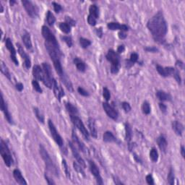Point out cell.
Listing matches in <instances>:
<instances>
[{
  "instance_id": "cell-1",
  "label": "cell",
  "mask_w": 185,
  "mask_h": 185,
  "mask_svg": "<svg viewBox=\"0 0 185 185\" xmlns=\"http://www.w3.org/2000/svg\"><path fill=\"white\" fill-rule=\"evenodd\" d=\"M147 27L156 42L163 44L168 31V26L162 12H159L148 20Z\"/></svg>"
},
{
  "instance_id": "cell-2",
  "label": "cell",
  "mask_w": 185,
  "mask_h": 185,
  "mask_svg": "<svg viewBox=\"0 0 185 185\" xmlns=\"http://www.w3.org/2000/svg\"><path fill=\"white\" fill-rule=\"evenodd\" d=\"M39 153H40V155L41 158H42V159L44 160L45 166H46V168H47L48 171L51 172L53 175L56 176V177H59L58 168H57V167L56 166L54 163L53 161L51 160L47 150H46V148L41 144L39 145Z\"/></svg>"
},
{
  "instance_id": "cell-3",
  "label": "cell",
  "mask_w": 185,
  "mask_h": 185,
  "mask_svg": "<svg viewBox=\"0 0 185 185\" xmlns=\"http://www.w3.org/2000/svg\"><path fill=\"white\" fill-rule=\"evenodd\" d=\"M156 70L158 71V72H159L161 76L164 77V78H167V77L170 76L174 77L178 83H179V85L181 84V78L180 74H179V72L178 71V69H175V68L171 67H164L159 65V64H157V65H156Z\"/></svg>"
},
{
  "instance_id": "cell-4",
  "label": "cell",
  "mask_w": 185,
  "mask_h": 185,
  "mask_svg": "<svg viewBox=\"0 0 185 185\" xmlns=\"http://www.w3.org/2000/svg\"><path fill=\"white\" fill-rule=\"evenodd\" d=\"M106 59L111 62V72L113 74H117L119 71L120 66V59L119 56L117 53H116L114 50L110 49L108 51L106 56Z\"/></svg>"
},
{
  "instance_id": "cell-5",
  "label": "cell",
  "mask_w": 185,
  "mask_h": 185,
  "mask_svg": "<svg viewBox=\"0 0 185 185\" xmlns=\"http://www.w3.org/2000/svg\"><path fill=\"white\" fill-rule=\"evenodd\" d=\"M0 153L6 166L8 167L11 166L13 163V159L8 148V145L3 140H1V143H0Z\"/></svg>"
},
{
  "instance_id": "cell-6",
  "label": "cell",
  "mask_w": 185,
  "mask_h": 185,
  "mask_svg": "<svg viewBox=\"0 0 185 185\" xmlns=\"http://www.w3.org/2000/svg\"><path fill=\"white\" fill-rule=\"evenodd\" d=\"M42 67L43 70H44V78H43L42 82L48 88H53L54 79L52 78L51 67L49 64L46 63V62H44L42 64Z\"/></svg>"
},
{
  "instance_id": "cell-7",
  "label": "cell",
  "mask_w": 185,
  "mask_h": 185,
  "mask_svg": "<svg viewBox=\"0 0 185 185\" xmlns=\"http://www.w3.org/2000/svg\"><path fill=\"white\" fill-rule=\"evenodd\" d=\"M71 121L73 123V125L78 128V130L81 132L84 138L86 140L88 141L90 139V135L88 132L87 129L85 128V125H84L83 122H82V120L78 117V116H70Z\"/></svg>"
},
{
  "instance_id": "cell-8",
  "label": "cell",
  "mask_w": 185,
  "mask_h": 185,
  "mask_svg": "<svg viewBox=\"0 0 185 185\" xmlns=\"http://www.w3.org/2000/svg\"><path fill=\"white\" fill-rule=\"evenodd\" d=\"M41 33H42L43 37L44 38V39L46 40V43L53 45V46H56V47H59V44L57 42V39H56L54 35L51 33V31L50 30L49 28L48 27L44 26L42 27V29H41Z\"/></svg>"
},
{
  "instance_id": "cell-9",
  "label": "cell",
  "mask_w": 185,
  "mask_h": 185,
  "mask_svg": "<svg viewBox=\"0 0 185 185\" xmlns=\"http://www.w3.org/2000/svg\"><path fill=\"white\" fill-rule=\"evenodd\" d=\"M22 4L30 17H31L32 18H35L37 17L39 15V8L36 5L28 0H23Z\"/></svg>"
},
{
  "instance_id": "cell-10",
  "label": "cell",
  "mask_w": 185,
  "mask_h": 185,
  "mask_svg": "<svg viewBox=\"0 0 185 185\" xmlns=\"http://www.w3.org/2000/svg\"><path fill=\"white\" fill-rule=\"evenodd\" d=\"M48 127H49V130H50V132H51V134L52 137L54 138V140L56 143H57L59 147H62L64 145L63 140H62V138L60 136V134H59L58 131H57V129H56V127L54 126V123L52 122L51 120L49 119L48 120Z\"/></svg>"
},
{
  "instance_id": "cell-11",
  "label": "cell",
  "mask_w": 185,
  "mask_h": 185,
  "mask_svg": "<svg viewBox=\"0 0 185 185\" xmlns=\"http://www.w3.org/2000/svg\"><path fill=\"white\" fill-rule=\"evenodd\" d=\"M89 166L91 173L94 176V177L96 178L97 183H98V184H103V179H102V177L100 174L99 168H98L97 165L93 162V161H89Z\"/></svg>"
},
{
  "instance_id": "cell-12",
  "label": "cell",
  "mask_w": 185,
  "mask_h": 185,
  "mask_svg": "<svg viewBox=\"0 0 185 185\" xmlns=\"http://www.w3.org/2000/svg\"><path fill=\"white\" fill-rule=\"evenodd\" d=\"M68 145H69V148H70V149H71L73 156H74L75 159L77 160V161H78L79 164H80V166H81L83 168H86V164H85V161H84L83 159H82L81 156H80V153H79V152L78 151V150H77L76 148H75V146L74 145V144H73V143H72V142L68 141Z\"/></svg>"
},
{
  "instance_id": "cell-13",
  "label": "cell",
  "mask_w": 185,
  "mask_h": 185,
  "mask_svg": "<svg viewBox=\"0 0 185 185\" xmlns=\"http://www.w3.org/2000/svg\"><path fill=\"white\" fill-rule=\"evenodd\" d=\"M103 108L105 112L106 113V114L109 117L114 120H117L119 114L114 107L111 106L110 104L108 103L107 102H105V103H103Z\"/></svg>"
},
{
  "instance_id": "cell-14",
  "label": "cell",
  "mask_w": 185,
  "mask_h": 185,
  "mask_svg": "<svg viewBox=\"0 0 185 185\" xmlns=\"http://www.w3.org/2000/svg\"><path fill=\"white\" fill-rule=\"evenodd\" d=\"M6 48H8L10 53V57H11V59L12 60V62L15 63V65H18V60H17V57H16V51L15 48L14 47L13 44H12V41L10 39H6Z\"/></svg>"
},
{
  "instance_id": "cell-15",
  "label": "cell",
  "mask_w": 185,
  "mask_h": 185,
  "mask_svg": "<svg viewBox=\"0 0 185 185\" xmlns=\"http://www.w3.org/2000/svg\"><path fill=\"white\" fill-rule=\"evenodd\" d=\"M1 110L3 111V113L5 114V118H6V119L8 120V122L10 124H11L12 125L13 124V119H12L11 114H10V111L8 110V105H7V103L5 101L4 99V97H3V94L2 93H1Z\"/></svg>"
},
{
  "instance_id": "cell-16",
  "label": "cell",
  "mask_w": 185,
  "mask_h": 185,
  "mask_svg": "<svg viewBox=\"0 0 185 185\" xmlns=\"http://www.w3.org/2000/svg\"><path fill=\"white\" fill-rule=\"evenodd\" d=\"M72 140L74 144L78 145V148L80 149V151H82L83 153L85 154H89V151L88 150V148H86L85 145L83 144V143H82L80 141V140L79 139L78 136L77 135V134L75 133V131L72 130Z\"/></svg>"
},
{
  "instance_id": "cell-17",
  "label": "cell",
  "mask_w": 185,
  "mask_h": 185,
  "mask_svg": "<svg viewBox=\"0 0 185 185\" xmlns=\"http://www.w3.org/2000/svg\"><path fill=\"white\" fill-rule=\"evenodd\" d=\"M17 46L19 54L21 56V57H22L23 60H24V64L25 66H26V69H29L30 66H31V61H30L29 56L26 53V51H24V49H23V48L22 47V46H21L20 44H17Z\"/></svg>"
},
{
  "instance_id": "cell-18",
  "label": "cell",
  "mask_w": 185,
  "mask_h": 185,
  "mask_svg": "<svg viewBox=\"0 0 185 185\" xmlns=\"http://www.w3.org/2000/svg\"><path fill=\"white\" fill-rule=\"evenodd\" d=\"M53 90L56 98H57V100H59V101H60L61 98L64 96V90L62 88V87H61L60 85H58V83H57V82L56 81V80H54V79L53 81Z\"/></svg>"
},
{
  "instance_id": "cell-19",
  "label": "cell",
  "mask_w": 185,
  "mask_h": 185,
  "mask_svg": "<svg viewBox=\"0 0 185 185\" xmlns=\"http://www.w3.org/2000/svg\"><path fill=\"white\" fill-rule=\"evenodd\" d=\"M108 28L111 30H120L121 31H127L129 30L128 26L126 25H120L118 23L111 22L109 23L107 25Z\"/></svg>"
},
{
  "instance_id": "cell-20",
  "label": "cell",
  "mask_w": 185,
  "mask_h": 185,
  "mask_svg": "<svg viewBox=\"0 0 185 185\" xmlns=\"http://www.w3.org/2000/svg\"><path fill=\"white\" fill-rule=\"evenodd\" d=\"M52 61H53L54 67L56 71H57V74L59 75V77H60V78H62V77L64 76V75L65 74H64V72L63 70V67H62V64H61L60 58L52 59Z\"/></svg>"
},
{
  "instance_id": "cell-21",
  "label": "cell",
  "mask_w": 185,
  "mask_h": 185,
  "mask_svg": "<svg viewBox=\"0 0 185 185\" xmlns=\"http://www.w3.org/2000/svg\"><path fill=\"white\" fill-rule=\"evenodd\" d=\"M33 75L35 80L42 81L44 78V70L39 65H35L33 69Z\"/></svg>"
},
{
  "instance_id": "cell-22",
  "label": "cell",
  "mask_w": 185,
  "mask_h": 185,
  "mask_svg": "<svg viewBox=\"0 0 185 185\" xmlns=\"http://www.w3.org/2000/svg\"><path fill=\"white\" fill-rule=\"evenodd\" d=\"M157 143L158 145H159L160 150L164 153H166L167 147H168V143H167L166 137H165L163 135L159 136L157 139Z\"/></svg>"
},
{
  "instance_id": "cell-23",
  "label": "cell",
  "mask_w": 185,
  "mask_h": 185,
  "mask_svg": "<svg viewBox=\"0 0 185 185\" xmlns=\"http://www.w3.org/2000/svg\"><path fill=\"white\" fill-rule=\"evenodd\" d=\"M88 127L91 136L94 138H97L98 137V130H97L96 122H95V120L93 118L88 119Z\"/></svg>"
},
{
  "instance_id": "cell-24",
  "label": "cell",
  "mask_w": 185,
  "mask_h": 185,
  "mask_svg": "<svg viewBox=\"0 0 185 185\" xmlns=\"http://www.w3.org/2000/svg\"><path fill=\"white\" fill-rule=\"evenodd\" d=\"M172 129L174 131L176 134L179 136L182 135V132L184 131V126L181 122L178 121H174L172 122Z\"/></svg>"
},
{
  "instance_id": "cell-25",
  "label": "cell",
  "mask_w": 185,
  "mask_h": 185,
  "mask_svg": "<svg viewBox=\"0 0 185 185\" xmlns=\"http://www.w3.org/2000/svg\"><path fill=\"white\" fill-rule=\"evenodd\" d=\"M13 177L15 178V181H17L19 184H27L26 179L23 177L22 173H21L20 170L15 169L13 171Z\"/></svg>"
},
{
  "instance_id": "cell-26",
  "label": "cell",
  "mask_w": 185,
  "mask_h": 185,
  "mask_svg": "<svg viewBox=\"0 0 185 185\" xmlns=\"http://www.w3.org/2000/svg\"><path fill=\"white\" fill-rule=\"evenodd\" d=\"M88 17H92V18L96 20L99 17V9L96 5H92L90 6Z\"/></svg>"
},
{
  "instance_id": "cell-27",
  "label": "cell",
  "mask_w": 185,
  "mask_h": 185,
  "mask_svg": "<svg viewBox=\"0 0 185 185\" xmlns=\"http://www.w3.org/2000/svg\"><path fill=\"white\" fill-rule=\"evenodd\" d=\"M23 44H24L25 46L27 48V49L30 50L32 48V41L31 38H30V33L28 32H25L22 37Z\"/></svg>"
},
{
  "instance_id": "cell-28",
  "label": "cell",
  "mask_w": 185,
  "mask_h": 185,
  "mask_svg": "<svg viewBox=\"0 0 185 185\" xmlns=\"http://www.w3.org/2000/svg\"><path fill=\"white\" fill-rule=\"evenodd\" d=\"M156 96L161 101L171 100V96L169 93H167L163 91H159L156 92Z\"/></svg>"
},
{
  "instance_id": "cell-29",
  "label": "cell",
  "mask_w": 185,
  "mask_h": 185,
  "mask_svg": "<svg viewBox=\"0 0 185 185\" xmlns=\"http://www.w3.org/2000/svg\"><path fill=\"white\" fill-rule=\"evenodd\" d=\"M132 137V130L129 123L125 124V139L128 144H130Z\"/></svg>"
},
{
  "instance_id": "cell-30",
  "label": "cell",
  "mask_w": 185,
  "mask_h": 185,
  "mask_svg": "<svg viewBox=\"0 0 185 185\" xmlns=\"http://www.w3.org/2000/svg\"><path fill=\"white\" fill-rule=\"evenodd\" d=\"M103 140L106 143H116L117 140L112 132H109V131H107L103 134Z\"/></svg>"
},
{
  "instance_id": "cell-31",
  "label": "cell",
  "mask_w": 185,
  "mask_h": 185,
  "mask_svg": "<svg viewBox=\"0 0 185 185\" xmlns=\"http://www.w3.org/2000/svg\"><path fill=\"white\" fill-rule=\"evenodd\" d=\"M73 62H74V64L76 65L77 69H78L79 71L82 72H83L85 71L86 65H85V62H82L81 59L78 58V57H75V58L74 59V60H73Z\"/></svg>"
},
{
  "instance_id": "cell-32",
  "label": "cell",
  "mask_w": 185,
  "mask_h": 185,
  "mask_svg": "<svg viewBox=\"0 0 185 185\" xmlns=\"http://www.w3.org/2000/svg\"><path fill=\"white\" fill-rule=\"evenodd\" d=\"M65 106L67 111L69 112V114H70V116H77V115H78V109H77L73 104L68 102V103H66Z\"/></svg>"
},
{
  "instance_id": "cell-33",
  "label": "cell",
  "mask_w": 185,
  "mask_h": 185,
  "mask_svg": "<svg viewBox=\"0 0 185 185\" xmlns=\"http://www.w3.org/2000/svg\"><path fill=\"white\" fill-rule=\"evenodd\" d=\"M0 68H1L2 73V74L4 75L9 80H11V75H10V71H9L8 68L6 66V64H5V62H2V61L1 62V67H0Z\"/></svg>"
},
{
  "instance_id": "cell-34",
  "label": "cell",
  "mask_w": 185,
  "mask_h": 185,
  "mask_svg": "<svg viewBox=\"0 0 185 185\" xmlns=\"http://www.w3.org/2000/svg\"><path fill=\"white\" fill-rule=\"evenodd\" d=\"M61 79H62V82H64V85L66 86V88H67L68 91H71V92H73V87H72V85L70 80H69V78H67V76L66 75H64V76H62V78H61Z\"/></svg>"
},
{
  "instance_id": "cell-35",
  "label": "cell",
  "mask_w": 185,
  "mask_h": 185,
  "mask_svg": "<svg viewBox=\"0 0 185 185\" xmlns=\"http://www.w3.org/2000/svg\"><path fill=\"white\" fill-rule=\"evenodd\" d=\"M59 29L62 30L64 33L68 34L71 31V26L67 23H60L59 25Z\"/></svg>"
},
{
  "instance_id": "cell-36",
  "label": "cell",
  "mask_w": 185,
  "mask_h": 185,
  "mask_svg": "<svg viewBox=\"0 0 185 185\" xmlns=\"http://www.w3.org/2000/svg\"><path fill=\"white\" fill-rule=\"evenodd\" d=\"M138 58H139V56H138L137 53H132L130 56V60L127 61V62H128V64H127V67H132V66L133 65L135 62H137Z\"/></svg>"
},
{
  "instance_id": "cell-37",
  "label": "cell",
  "mask_w": 185,
  "mask_h": 185,
  "mask_svg": "<svg viewBox=\"0 0 185 185\" xmlns=\"http://www.w3.org/2000/svg\"><path fill=\"white\" fill-rule=\"evenodd\" d=\"M150 159L153 162H157L159 160V153L156 148H152L150 151Z\"/></svg>"
},
{
  "instance_id": "cell-38",
  "label": "cell",
  "mask_w": 185,
  "mask_h": 185,
  "mask_svg": "<svg viewBox=\"0 0 185 185\" xmlns=\"http://www.w3.org/2000/svg\"><path fill=\"white\" fill-rule=\"evenodd\" d=\"M46 19H47V23L50 26H53L56 22V18L54 15L51 11H48L47 15H46Z\"/></svg>"
},
{
  "instance_id": "cell-39",
  "label": "cell",
  "mask_w": 185,
  "mask_h": 185,
  "mask_svg": "<svg viewBox=\"0 0 185 185\" xmlns=\"http://www.w3.org/2000/svg\"><path fill=\"white\" fill-rule=\"evenodd\" d=\"M174 172L173 168H171L168 172V177H167V181L170 185H173L174 184Z\"/></svg>"
},
{
  "instance_id": "cell-40",
  "label": "cell",
  "mask_w": 185,
  "mask_h": 185,
  "mask_svg": "<svg viewBox=\"0 0 185 185\" xmlns=\"http://www.w3.org/2000/svg\"><path fill=\"white\" fill-rule=\"evenodd\" d=\"M142 111L143 114L148 115L150 113V106L148 101H145L142 105Z\"/></svg>"
},
{
  "instance_id": "cell-41",
  "label": "cell",
  "mask_w": 185,
  "mask_h": 185,
  "mask_svg": "<svg viewBox=\"0 0 185 185\" xmlns=\"http://www.w3.org/2000/svg\"><path fill=\"white\" fill-rule=\"evenodd\" d=\"M80 44L82 48H88L90 45L91 44V41L88 39H85V38H80Z\"/></svg>"
},
{
  "instance_id": "cell-42",
  "label": "cell",
  "mask_w": 185,
  "mask_h": 185,
  "mask_svg": "<svg viewBox=\"0 0 185 185\" xmlns=\"http://www.w3.org/2000/svg\"><path fill=\"white\" fill-rule=\"evenodd\" d=\"M33 111H34V114H35V116H36V118L38 119V120H39V121L40 122H41V123L44 124V116H43V115L41 114L39 109H38V108H34Z\"/></svg>"
},
{
  "instance_id": "cell-43",
  "label": "cell",
  "mask_w": 185,
  "mask_h": 185,
  "mask_svg": "<svg viewBox=\"0 0 185 185\" xmlns=\"http://www.w3.org/2000/svg\"><path fill=\"white\" fill-rule=\"evenodd\" d=\"M32 85H33V88L35 91H37V92L39 93H42V89H41L40 85H39V83L36 80H33V81H32Z\"/></svg>"
},
{
  "instance_id": "cell-44",
  "label": "cell",
  "mask_w": 185,
  "mask_h": 185,
  "mask_svg": "<svg viewBox=\"0 0 185 185\" xmlns=\"http://www.w3.org/2000/svg\"><path fill=\"white\" fill-rule=\"evenodd\" d=\"M103 98H105V100L108 101V100H109L111 98V93L110 91H109V89L107 88H103Z\"/></svg>"
},
{
  "instance_id": "cell-45",
  "label": "cell",
  "mask_w": 185,
  "mask_h": 185,
  "mask_svg": "<svg viewBox=\"0 0 185 185\" xmlns=\"http://www.w3.org/2000/svg\"><path fill=\"white\" fill-rule=\"evenodd\" d=\"M73 166H74V168H75V170L76 171H78V173H80V174H82V175L83 176H85V173H84V171H83V170H82V167L80 166V164H78V163H75V162H74L73 163Z\"/></svg>"
},
{
  "instance_id": "cell-46",
  "label": "cell",
  "mask_w": 185,
  "mask_h": 185,
  "mask_svg": "<svg viewBox=\"0 0 185 185\" xmlns=\"http://www.w3.org/2000/svg\"><path fill=\"white\" fill-rule=\"evenodd\" d=\"M62 39H63L64 42L67 44L69 47H72V39L71 37L67 36V35H64V36L62 37Z\"/></svg>"
},
{
  "instance_id": "cell-47",
  "label": "cell",
  "mask_w": 185,
  "mask_h": 185,
  "mask_svg": "<svg viewBox=\"0 0 185 185\" xmlns=\"http://www.w3.org/2000/svg\"><path fill=\"white\" fill-rule=\"evenodd\" d=\"M62 164H63L66 176H67L68 178H69V177H70V171H69V168H68V166H67V162H66L65 160H63V161H62Z\"/></svg>"
},
{
  "instance_id": "cell-48",
  "label": "cell",
  "mask_w": 185,
  "mask_h": 185,
  "mask_svg": "<svg viewBox=\"0 0 185 185\" xmlns=\"http://www.w3.org/2000/svg\"><path fill=\"white\" fill-rule=\"evenodd\" d=\"M78 91L79 94L81 95V96H85V97L89 96L88 92L87 91H85V90L84 88H81V87L78 88Z\"/></svg>"
},
{
  "instance_id": "cell-49",
  "label": "cell",
  "mask_w": 185,
  "mask_h": 185,
  "mask_svg": "<svg viewBox=\"0 0 185 185\" xmlns=\"http://www.w3.org/2000/svg\"><path fill=\"white\" fill-rule=\"evenodd\" d=\"M122 106L125 112H129V111H130L131 110V106L130 103H127V102H123V103H122Z\"/></svg>"
},
{
  "instance_id": "cell-50",
  "label": "cell",
  "mask_w": 185,
  "mask_h": 185,
  "mask_svg": "<svg viewBox=\"0 0 185 185\" xmlns=\"http://www.w3.org/2000/svg\"><path fill=\"white\" fill-rule=\"evenodd\" d=\"M52 5H53L54 6V11L57 12V13H59V12H60L61 10H62V6H61L60 5L58 4V3L57 2H52Z\"/></svg>"
},
{
  "instance_id": "cell-51",
  "label": "cell",
  "mask_w": 185,
  "mask_h": 185,
  "mask_svg": "<svg viewBox=\"0 0 185 185\" xmlns=\"http://www.w3.org/2000/svg\"><path fill=\"white\" fill-rule=\"evenodd\" d=\"M145 179H146L147 183H148V184H150V185L154 184V179L151 174H148V175H147Z\"/></svg>"
},
{
  "instance_id": "cell-52",
  "label": "cell",
  "mask_w": 185,
  "mask_h": 185,
  "mask_svg": "<svg viewBox=\"0 0 185 185\" xmlns=\"http://www.w3.org/2000/svg\"><path fill=\"white\" fill-rule=\"evenodd\" d=\"M145 50L148 52H152V53H156V52L159 51V49L155 46H148V47H145Z\"/></svg>"
},
{
  "instance_id": "cell-53",
  "label": "cell",
  "mask_w": 185,
  "mask_h": 185,
  "mask_svg": "<svg viewBox=\"0 0 185 185\" xmlns=\"http://www.w3.org/2000/svg\"><path fill=\"white\" fill-rule=\"evenodd\" d=\"M66 23L69 24L70 26H75L76 25V22L73 19H72L70 17H66Z\"/></svg>"
},
{
  "instance_id": "cell-54",
  "label": "cell",
  "mask_w": 185,
  "mask_h": 185,
  "mask_svg": "<svg viewBox=\"0 0 185 185\" xmlns=\"http://www.w3.org/2000/svg\"><path fill=\"white\" fill-rule=\"evenodd\" d=\"M159 108H160V109H161V111H162L163 113H166V111H167V106L166 105H165L164 103H159Z\"/></svg>"
},
{
  "instance_id": "cell-55",
  "label": "cell",
  "mask_w": 185,
  "mask_h": 185,
  "mask_svg": "<svg viewBox=\"0 0 185 185\" xmlns=\"http://www.w3.org/2000/svg\"><path fill=\"white\" fill-rule=\"evenodd\" d=\"M118 35H119V38L120 39H122V40L125 39L127 36V35L125 33V31H120L119 33H118Z\"/></svg>"
},
{
  "instance_id": "cell-56",
  "label": "cell",
  "mask_w": 185,
  "mask_h": 185,
  "mask_svg": "<svg viewBox=\"0 0 185 185\" xmlns=\"http://www.w3.org/2000/svg\"><path fill=\"white\" fill-rule=\"evenodd\" d=\"M23 88H24V86H23V83H21V82H17V83L16 84V89L20 91V92H21V91H23Z\"/></svg>"
},
{
  "instance_id": "cell-57",
  "label": "cell",
  "mask_w": 185,
  "mask_h": 185,
  "mask_svg": "<svg viewBox=\"0 0 185 185\" xmlns=\"http://www.w3.org/2000/svg\"><path fill=\"white\" fill-rule=\"evenodd\" d=\"M96 33L97 36L101 38L102 35H103V30H102L101 28H97L96 30Z\"/></svg>"
},
{
  "instance_id": "cell-58",
  "label": "cell",
  "mask_w": 185,
  "mask_h": 185,
  "mask_svg": "<svg viewBox=\"0 0 185 185\" xmlns=\"http://www.w3.org/2000/svg\"><path fill=\"white\" fill-rule=\"evenodd\" d=\"M45 179H46V181H47L48 184H55L54 181L52 180L51 178L48 177L46 174H45Z\"/></svg>"
},
{
  "instance_id": "cell-59",
  "label": "cell",
  "mask_w": 185,
  "mask_h": 185,
  "mask_svg": "<svg viewBox=\"0 0 185 185\" xmlns=\"http://www.w3.org/2000/svg\"><path fill=\"white\" fill-rule=\"evenodd\" d=\"M176 66L181 68V69H183V68H184V63L180 60H177V62H176Z\"/></svg>"
},
{
  "instance_id": "cell-60",
  "label": "cell",
  "mask_w": 185,
  "mask_h": 185,
  "mask_svg": "<svg viewBox=\"0 0 185 185\" xmlns=\"http://www.w3.org/2000/svg\"><path fill=\"white\" fill-rule=\"evenodd\" d=\"M125 46H124V45H120V46H119L118 48H117V52L119 54L123 53V52L125 51Z\"/></svg>"
},
{
  "instance_id": "cell-61",
  "label": "cell",
  "mask_w": 185,
  "mask_h": 185,
  "mask_svg": "<svg viewBox=\"0 0 185 185\" xmlns=\"http://www.w3.org/2000/svg\"><path fill=\"white\" fill-rule=\"evenodd\" d=\"M181 156H182V157L184 159V157H185V150H184V147L183 146V145L181 147Z\"/></svg>"
},
{
  "instance_id": "cell-62",
  "label": "cell",
  "mask_w": 185,
  "mask_h": 185,
  "mask_svg": "<svg viewBox=\"0 0 185 185\" xmlns=\"http://www.w3.org/2000/svg\"><path fill=\"white\" fill-rule=\"evenodd\" d=\"M134 159L136 160V161H137V163H142V161H141V160L140 159V158H138V156H136L135 154H134Z\"/></svg>"
},
{
  "instance_id": "cell-63",
  "label": "cell",
  "mask_w": 185,
  "mask_h": 185,
  "mask_svg": "<svg viewBox=\"0 0 185 185\" xmlns=\"http://www.w3.org/2000/svg\"><path fill=\"white\" fill-rule=\"evenodd\" d=\"M0 8H1V12H3V11H4V9H3V6L1 2H0Z\"/></svg>"
},
{
  "instance_id": "cell-64",
  "label": "cell",
  "mask_w": 185,
  "mask_h": 185,
  "mask_svg": "<svg viewBox=\"0 0 185 185\" xmlns=\"http://www.w3.org/2000/svg\"><path fill=\"white\" fill-rule=\"evenodd\" d=\"M15 3H16V2L15 1H10V4L12 5V6H13V5L15 4Z\"/></svg>"
}]
</instances>
